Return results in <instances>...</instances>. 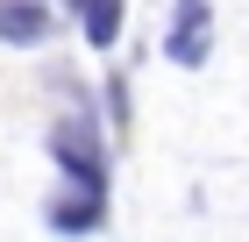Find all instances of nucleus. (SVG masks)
I'll use <instances>...</instances> for the list:
<instances>
[{
  "label": "nucleus",
  "mask_w": 249,
  "mask_h": 242,
  "mask_svg": "<svg viewBox=\"0 0 249 242\" xmlns=\"http://www.w3.org/2000/svg\"><path fill=\"white\" fill-rule=\"evenodd\" d=\"M114 36H121V0H86V43L107 50Z\"/></svg>",
  "instance_id": "5"
},
{
  "label": "nucleus",
  "mask_w": 249,
  "mask_h": 242,
  "mask_svg": "<svg viewBox=\"0 0 249 242\" xmlns=\"http://www.w3.org/2000/svg\"><path fill=\"white\" fill-rule=\"evenodd\" d=\"M43 36H50L43 0H0V43H43Z\"/></svg>",
  "instance_id": "2"
},
{
  "label": "nucleus",
  "mask_w": 249,
  "mask_h": 242,
  "mask_svg": "<svg viewBox=\"0 0 249 242\" xmlns=\"http://www.w3.org/2000/svg\"><path fill=\"white\" fill-rule=\"evenodd\" d=\"M171 57L178 64H199V57H207V7H199V0H185V21L171 29Z\"/></svg>",
  "instance_id": "3"
},
{
  "label": "nucleus",
  "mask_w": 249,
  "mask_h": 242,
  "mask_svg": "<svg viewBox=\"0 0 249 242\" xmlns=\"http://www.w3.org/2000/svg\"><path fill=\"white\" fill-rule=\"evenodd\" d=\"M50 228H57V235H93V228H100V200H93V192L57 200V206H50Z\"/></svg>",
  "instance_id": "4"
},
{
  "label": "nucleus",
  "mask_w": 249,
  "mask_h": 242,
  "mask_svg": "<svg viewBox=\"0 0 249 242\" xmlns=\"http://www.w3.org/2000/svg\"><path fill=\"white\" fill-rule=\"evenodd\" d=\"M57 164L71 171L78 178V192H107V171H100V149H93V129H86V121H64L57 129Z\"/></svg>",
  "instance_id": "1"
}]
</instances>
